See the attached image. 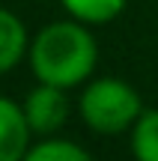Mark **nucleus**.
I'll list each match as a JSON object with an SVG mask.
<instances>
[{"label":"nucleus","mask_w":158,"mask_h":161,"mask_svg":"<svg viewBox=\"0 0 158 161\" xmlns=\"http://www.w3.org/2000/svg\"><path fill=\"white\" fill-rule=\"evenodd\" d=\"M27 60L39 84L72 90L93 78L99 63V45L95 36L90 33V24L69 18V21L45 24L30 39Z\"/></svg>","instance_id":"obj_1"},{"label":"nucleus","mask_w":158,"mask_h":161,"mask_svg":"<svg viewBox=\"0 0 158 161\" xmlns=\"http://www.w3.org/2000/svg\"><path fill=\"white\" fill-rule=\"evenodd\" d=\"M27 48H30V36H27L24 21L15 15V12H9V9L0 6V75L9 72V69H15V66L24 60Z\"/></svg>","instance_id":"obj_5"},{"label":"nucleus","mask_w":158,"mask_h":161,"mask_svg":"<svg viewBox=\"0 0 158 161\" xmlns=\"http://www.w3.org/2000/svg\"><path fill=\"white\" fill-rule=\"evenodd\" d=\"M60 3L72 18L84 24H107L119 18V12L125 9L128 0H60Z\"/></svg>","instance_id":"obj_8"},{"label":"nucleus","mask_w":158,"mask_h":161,"mask_svg":"<svg viewBox=\"0 0 158 161\" xmlns=\"http://www.w3.org/2000/svg\"><path fill=\"white\" fill-rule=\"evenodd\" d=\"M33 131L24 116V108L12 98L0 96V161H21L27 149Z\"/></svg>","instance_id":"obj_4"},{"label":"nucleus","mask_w":158,"mask_h":161,"mask_svg":"<svg viewBox=\"0 0 158 161\" xmlns=\"http://www.w3.org/2000/svg\"><path fill=\"white\" fill-rule=\"evenodd\" d=\"M78 114L84 125L95 134H123L131 131L143 114L140 92L123 78H93L87 80L81 98H78Z\"/></svg>","instance_id":"obj_2"},{"label":"nucleus","mask_w":158,"mask_h":161,"mask_svg":"<svg viewBox=\"0 0 158 161\" xmlns=\"http://www.w3.org/2000/svg\"><path fill=\"white\" fill-rule=\"evenodd\" d=\"M21 161H95V158L90 155L81 143L66 140V137H54L51 134V137L33 143Z\"/></svg>","instance_id":"obj_6"},{"label":"nucleus","mask_w":158,"mask_h":161,"mask_svg":"<svg viewBox=\"0 0 158 161\" xmlns=\"http://www.w3.org/2000/svg\"><path fill=\"white\" fill-rule=\"evenodd\" d=\"M134 161H158V108H143L140 119L131 125Z\"/></svg>","instance_id":"obj_7"},{"label":"nucleus","mask_w":158,"mask_h":161,"mask_svg":"<svg viewBox=\"0 0 158 161\" xmlns=\"http://www.w3.org/2000/svg\"><path fill=\"white\" fill-rule=\"evenodd\" d=\"M24 116L30 122V131L39 134V137H51L69 119V98H66L63 86L54 84H39L27 92L24 98Z\"/></svg>","instance_id":"obj_3"}]
</instances>
